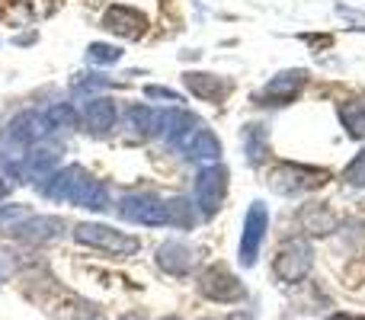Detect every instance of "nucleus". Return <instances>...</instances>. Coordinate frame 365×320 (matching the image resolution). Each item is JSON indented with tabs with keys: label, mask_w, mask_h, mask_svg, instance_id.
<instances>
[{
	"label": "nucleus",
	"mask_w": 365,
	"mask_h": 320,
	"mask_svg": "<svg viewBox=\"0 0 365 320\" xmlns=\"http://www.w3.org/2000/svg\"><path fill=\"white\" fill-rule=\"evenodd\" d=\"M38 192H42L45 199L68 202V205L90 208V212H106V208L113 205L106 182L90 176L81 163H71V167H64V170H55L48 180L38 182Z\"/></svg>",
	"instance_id": "obj_1"
},
{
	"label": "nucleus",
	"mask_w": 365,
	"mask_h": 320,
	"mask_svg": "<svg viewBox=\"0 0 365 320\" xmlns=\"http://www.w3.org/2000/svg\"><path fill=\"white\" fill-rule=\"evenodd\" d=\"M74 240L83 247H93V250H103L115 259H128L141 250V240L132 237V234H122L109 224H93V221H81L74 224Z\"/></svg>",
	"instance_id": "obj_2"
},
{
	"label": "nucleus",
	"mask_w": 365,
	"mask_h": 320,
	"mask_svg": "<svg viewBox=\"0 0 365 320\" xmlns=\"http://www.w3.org/2000/svg\"><path fill=\"white\" fill-rule=\"evenodd\" d=\"M330 180L327 170L321 167H304V163H276L269 170V186L279 195H302V192H314L324 182Z\"/></svg>",
	"instance_id": "obj_3"
},
{
	"label": "nucleus",
	"mask_w": 365,
	"mask_h": 320,
	"mask_svg": "<svg viewBox=\"0 0 365 320\" xmlns=\"http://www.w3.org/2000/svg\"><path fill=\"white\" fill-rule=\"evenodd\" d=\"M311 269H314V247L302 237L285 240L282 250L272 259V276L282 285H298L302 279H308Z\"/></svg>",
	"instance_id": "obj_4"
},
{
	"label": "nucleus",
	"mask_w": 365,
	"mask_h": 320,
	"mask_svg": "<svg viewBox=\"0 0 365 320\" xmlns=\"http://www.w3.org/2000/svg\"><path fill=\"white\" fill-rule=\"evenodd\" d=\"M266 231H269V208L266 202H250L244 215V231H240V247H237V259L244 269H253L259 259V250H263Z\"/></svg>",
	"instance_id": "obj_5"
},
{
	"label": "nucleus",
	"mask_w": 365,
	"mask_h": 320,
	"mask_svg": "<svg viewBox=\"0 0 365 320\" xmlns=\"http://www.w3.org/2000/svg\"><path fill=\"white\" fill-rule=\"evenodd\" d=\"M195 289H199L202 298H208V301H215V304H237L247 298V285L221 263L208 266V269L199 276Z\"/></svg>",
	"instance_id": "obj_6"
},
{
	"label": "nucleus",
	"mask_w": 365,
	"mask_h": 320,
	"mask_svg": "<svg viewBox=\"0 0 365 320\" xmlns=\"http://www.w3.org/2000/svg\"><path fill=\"white\" fill-rule=\"evenodd\" d=\"M119 218L128 224L164 227L167 224V202L151 192H128L119 199Z\"/></svg>",
	"instance_id": "obj_7"
},
{
	"label": "nucleus",
	"mask_w": 365,
	"mask_h": 320,
	"mask_svg": "<svg viewBox=\"0 0 365 320\" xmlns=\"http://www.w3.org/2000/svg\"><path fill=\"white\" fill-rule=\"evenodd\" d=\"M45 135H51L45 109H26V113H19L16 119L0 132V141H4L6 148H36Z\"/></svg>",
	"instance_id": "obj_8"
},
{
	"label": "nucleus",
	"mask_w": 365,
	"mask_h": 320,
	"mask_svg": "<svg viewBox=\"0 0 365 320\" xmlns=\"http://www.w3.org/2000/svg\"><path fill=\"white\" fill-rule=\"evenodd\" d=\"M304 83H308V71L289 68V71L272 77L269 83H263V87L253 93V103H259V106H289V103L304 90Z\"/></svg>",
	"instance_id": "obj_9"
},
{
	"label": "nucleus",
	"mask_w": 365,
	"mask_h": 320,
	"mask_svg": "<svg viewBox=\"0 0 365 320\" xmlns=\"http://www.w3.org/2000/svg\"><path fill=\"white\" fill-rule=\"evenodd\" d=\"M225 195H227V167L212 163V167L199 170V176H195V205L202 208V218L218 215V208L225 205Z\"/></svg>",
	"instance_id": "obj_10"
},
{
	"label": "nucleus",
	"mask_w": 365,
	"mask_h": 320,
	"mask_svg": "<svg viewBox=\"0 0 365 320\" xmlns=\"http://www.w3.org/2000/svg\"><path fill=\"white\" fill-rule=\"evenodd\" d=\"M103 29L135 42V38H141L148 32V16L141 10H135V6L115 4V6H106V13H103Z\"/></svg>",
	"instance_id": "obj_11"
},
{
	"label": "nucleus",
	"mask_w": 365,
	"mask_h": 320,
	"mask_svg": "<svg viewBox=\"0 0 365 320\" xmlns=\"http://www.w3.org/2000/svg\"><path fill=\"white\" fill-rule=\"evenodd\" d=\"M182 83H186V90L192 96H199V100H205V103H215V106L225 103L234 90V83L227 81V77L205 74V71H186V74H182Z\"/></svg>",
	"instance_id": "obj_12"
},
{
	"label": "nucleus",
	"mask_w": 365,
	"mask_h": 320,
	"mask_svg": "<svg viewBox=\"0 0 365 320\" xmlns=\"http://www.w3.org/2000/svg\"><path fill=\"white\" fill-rule=\"evenodd\" d=\"M195 259H199V253H195L189 244H182V240H167V244L158 247V266H160V272H167V276H177V279L189 276Z\"/></svg>",
	"instance_id": "obj_13"
},
{
	"label": "nucleus",
	"mask_w": 365,
	"mask_h": 320,
	"mask_svg": "<svg viewBox=\"0 0 365 320\" xmlns=\"http://www.w3.org/2000/svg\"><path fill=\"white\" fill-rule=\"evenodd\" d=\"M64 234V221L55 215H38V218H26L23 224L13 227V237L23 240V244H51Z\"/></svg>",
	"instance_id": "obj_14"
},
{
	"label": "nucleus",
	"mask_w": 365,
	"mask_h": 320,
	"mask_svg": "<svg viewBox=\"0 0 365 320\" xmlns=\"http://www.w3.org/2000/svg\"><path fill=\"white\" fill-rule=\"evenodd\" d=\"M115 119H119V109H115V103L106 100V96H96V100L83 103L81 125L87 135H106L109 128L115 125Z\"/></svg>",
	"instance_id": "obj_15"
},
{
	"label": "nucleus",
	"mask_w": 365,
	"mask_h": 320,
	"mask_svg": "<svg viewBox=\"0 0 365 320\" xmlns=\"http://www.w3.org/2000/svg\"><path fill=\"white\" fill-rule=\"evenodd\" d=\"M58 160H61V154H58V148H45V145H36L26 151L23 163H19V173H23V180H48L51 173L58 170Z\"/></svg>",
	"instance_id": "obj_16"
},
{
	"label": "nucleus",
	"mask_w": 365,
	"mask_h": 320,
	"mask_svg": "<svg viewBox=\"0 0 365 320\" xmlns=\"http://www.w3.org/2000/svg\"><path fill=\"white\" fill-rule=\"evenodd\" d=\"M298 224H302V231L311 234V237H327V234H334L336 227H340V218H336L327 205H321V202H308V205H302V212H298Z\"/></svg>",
	"instance_id": "obj_17"
},
{
	"label": "nucleus",
	"mask_w": 365,
	"mask_h": 320,
	"mask_svg": "<svg viewBox=\"0 0 365 320\" xmlns=\"http://www.w3.org/2000/svg\"><path fill=\"white\" fill-rule=\"evenodd\" d=\"M202 125H205V122H202L199 115H192L189 109H182V106H173L170 113H167V119H164V138L170 141L173 148H182Z\"/></svg>",
	"instance_id": "obj_18"
},
{
	"label": "nucleus",
	"mask_w": 365,
	"mask_h": 320,
	"mask_svg": "<svg viewBox=\"0 0 365 320\" xmlns=\"http://www.w3.org/2000/svg\"><path fill=\"white\" fill-rule=\"evenodd\" d=\"M164 119H167V113L151 109V106H132L128 109V128H132L138 138H145V141L164 135Z\"/></svg>",
	"instance_id": "obj_19"
},
{
	"label": "nucleus",
	"mask_w": 365,
	"mask_h": 320,
	"mask_svg": "<svg viewBox=\"0 0 365 320\" xmlns=\"http://www.w3.org/2000/svg\"><path fill=\"white\" fill-rule=\"evenodd\" d=\"M240 145H244V154H247L250 167H263V160L269 158V132H266V125H259V122L244 125Z\"/></svg>",
	"instance_id": "obj_20"
},
{
	"label": "nucleus",
	"mask_w": 365,
	"mask_h": 320,
	"mask_svg": "<svg viewBox=\"0 0 365 320\" xmlns=\"http://www.w3.org/2000/svg\"><path fill=\"white\" fill-rule=\"evenodd\" d=\"M182 154H186L189 160H212V163H218V158H221V141L215 138L212 132H208L205 125L199 128V132L192 135V138L186 141V145L180 148Z\"/></svg>",
	"instance_id": "obj_21"
},
{
	"label": "nucleus",
	"mask_w": 365,
	"mask_h": 320,
	"mask_svg": "<svg viewBox=\"0 0 365 320\" xmlns=\"http://www.w3.org/2000/svg\"><path fill=\"white\" fill-rule=\"evenodd\" d=\"M336 115H340L349 138L365 141V103L362 100H343L340 106H336Z\"/></svg>",
	"instance_id": "obj_22"
},
{
	"label": "nucleus",
	"mask_w": 365,
	"mask_h": 320,
	"mask_svg": "<svg viewBox=\"0 0 365 320\" xmlns=\"http://www.w3.org/2000/svg\"><path fill=\"white\" fill-rule=\"evenodd\" d=\"M167 224L182 227V231H192L199 224V215H195L192 202L189 199H167Z\"/></svg>",
	"instance_id": "obj_23"
},
{
	"label": "nucleus",
	"mask_w": 365,
	"mask_h": 320,
	"mask_svg": "<svg viewBox=\"0 0 365 320\" xmlns=\"http://www.w3.org/2000/svg\"><path fill=\"white\" fill-rule=\"evenodd\" d=\"M45 119H48V128L51 132H68V128H77L81 115L68 106V103H55V106L45 109Z\"/></svg>",
	"instance_id": "obj_24"
},
{
	"label": "nucleus",
	"mask_w": 365,
	"mask_h": 320,
	"mask_svg": "<svg viewBox=\"0 0 365 320\" xmlns=\"http://www.w3.org/2000/svg\"><path fill=\"white\" fill-rule=\"evenodd\" d=\"M87 61L90 64H115L122 61V48L113 42H90L87 45Z\"/></svg>",
	"instance_id": "obj_25"
},
{
	"label": "nucleus",
	"mask_w": 365,
	"mask_h": 320,
	"mask_svg": "<svg viewBox=\"0 0 365 320\" xmlns=\"http://www.w3.org/2000/svg\"><path fill=\"white\" fill-rule=\"evenodd\" d=\"M29 218V208L13 202V205H0V234H13V227L23 224Z\"/></svg>",
	"instance_id": "obj_26"
},
{
	"label": "nucleus",
	"mask_w": 365,
	"mask_h": 320,
	"mask_svg": "<svg viewBox=\"0 0 365 320\" xmlns=\"http://www.w3.org/2000/svg\"><path fill=\"white\" fill-rule=\"evenodd\" d=\"M343 182L353 189H365V151H359L343 170Z\"/></svg>",
	"instance_id": "obj_27"
},
{
	"label": "nucleus",
	"mask_w": 365,
	"mask_h": 320,
	"mask_svg": "<svg viewBox=\"0 0 365 320\" xmlns=\"http://www.w3.org/2000/svg\"><path fill=\"white\" fill-rule=\"evenodd\" d=\"M145 96L148 100H164V103H170V106H182V93H177V90H170V87H145Z\"/></svg>",
	"instance_id": "obj_28"
},
{
	"label": "nucleus",
	"mask_w": 365,
	"mask_h": 320,
	"mask_svg": "<svg viewBox=\"0 0 365 320\" xmlns=\"http://www.w3.org/2000/svg\"><path fill=\"white\" fill-rule=\"evenodd\" d=\"M100 87H115V81H106V77H100V74H90L87 81H77L74 83L77 93H83V90H100Z\"/></svg>",
	"instance_id": "obj_29"
},
{
	"label": "nucleus",
	"mask_w": 365,
	"mask_h": 320,
	"mask_svg": "<svg viewBox=\"0 0 365 320\" xmlns=\"http://www.w3.org/2000/svg\"><path fill=\"white\" fill-rule=\"evenodd\" d=\"M10 272H13V259H6V257H0V285L10 279Z\"/></svg>",
	"instance_id": "obj_30"
},
{
	"label": "nucleus",
	"mask_w": 365,
	"mask_h": 320,
	"mask_svg": "<svg viewBox=\"0 0 365 320\" xmlns=\"http://www.w3.org/2000/svg\"><path fill=\"white\" fill-rule=\"evenodd\" d=\"M119 320H148V317L141 314V311H128V314H122Z\"/></svg>",
	"instance_id": "obj_31"
},
{
	"label": "nucleus",
	"mask_w": 365,
	"mask_h": 320,
	"mask_svg": "<svg viewBox=\"0 0 365 320\" xmlns=\"http://www.w3.org/2000/svg\"><path fill=\"white\" fill-rule=\"evenodd\" d=\"M330 320H365L362 314H330Z\"/></svg>",
	"instance_id": "obj_32"
},
{
	"label": "nucleus",
	"mask_w": 365,
	"mask_h": 320,
	"mask_svg": "<svg viewBox=\"0 0 365 320\" xmlns=\"http://www.w3.org/2000/svg\"><path fill=\"white\" fill-rule=\"evenodd\" d=\"M231 320H253V314H247V317H244V314H234Z\"/></svg>",
	"instance_id": "obj_33"
},
{
	"label": "nucleus",
	"mask_w": 365,
	"mask_h": 320,
	"mask_svg": "<svg viewBox=\"0 0 365 320\" xmlns=\"http://www.w3.org/2000/svg\"><path fill=\"white\" fill-rule=\"evenodd\" d=\"M160 320H182V317H177V314H170V317H160Z\"/></svg>",
	"instance_id": "obj_34"
},
{
	"label": "nucleus",
	"mask_w": 365,
	"mask_h": 320,
	"mask_svg": "<svg viewBox=\"0 0 365 320\" xmlns=\"http://www.w3.org/2000/svg\"><path fill=\"white\" fill-rule=\"evenodd\" d=\"M202 320H215V317H202Z\"/></svg>",
	"instance_id": "obj_35"
}]
</instances>
